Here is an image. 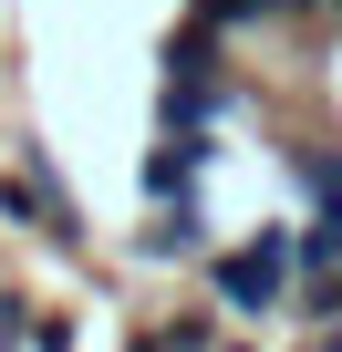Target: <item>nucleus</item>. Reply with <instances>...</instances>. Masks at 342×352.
Wrapping results in <instances>:
<instances>
[{"label": "nucleus", "mask_w": 342, "mask_h": 352, "mask_svg": "<svg viewBox=\"0 0 342 352\" xmlns=\"http://www.w3.org/2000/svg\"><path fill=\"white\" fill-rule=\"evenodd\" d=\"M290 239H259V249H228L218 259V290H228V311H270L280 300V280H290Z\"/></svg>", "instance_id": "1"}]
</instances>
